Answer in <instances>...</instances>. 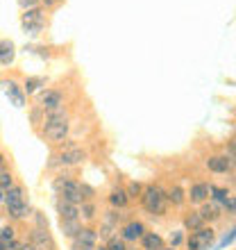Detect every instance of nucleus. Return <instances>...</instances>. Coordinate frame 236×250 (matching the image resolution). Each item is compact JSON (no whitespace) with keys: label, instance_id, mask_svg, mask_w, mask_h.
I'll return each mask as SVG.
<instances>
[{"label":"nucleus","instance_id":"1","mask_svg":"<svg viewBox=\"0 0 236 250\" xmlns=\"http://www.w3.org/2000/svg\"><path fill=\"white\" fill-rule=\"evenodd\" d=\"M68 116H66L61 109L57 112H48L46 121H43V137L50 141V144H61L66 137H68Z\"/></svg>","mask_w":236,"mask_h":250},{"label":"nucleus","instance_id":"2","mask_svg":"<svg viewBox=\"0 0 236 250\" xmlns=\"http://www.w3.org/2000/svg\"><path fill=\"white\" fill-rule=\"evenodd\" d=\"M2 200H5L12 218H23L27 211H30V207H27V203H25V191H23V187H9V189L5 191V198H2Z\"/></svg>","mask_w":236,"mask_h":250},{"label":"nucleus","instance_id":"3","mask_svg":"<svg viewBox=\"0 0 236 250\" xmlns=\"http://www.w3.org/2000/svg\"><path fill=\"white\" fill-rule=\"evenodd\" d=\"M143 207L150 214H164L166 211V193L164 189H159V187H148L143 191Z\"/></svg>","mask_w":236,"mask_h":250},{"label":"nucleus","instance_id":"4","mask_svg":"<svg viewBox=\"0 0 236 250\" xmlns=\"http://www.w3.org/2000/svg\"><path fill=\"white\" fill-rule=\"evenodd\" d=\"M20 25L27 34H39L46 25V16L39 7H32V9H25L23 12V19H20Z\"/></svg>","mask_w":236,"mask_h":250},{"label":"nucleus","instance_id":"5","mask_svg":"<svg viewBox=\"0 0 236 250\" xmlns=\"http://www.w3.org/2000/svg\"><path fill=\"white\" fill-rule=\"evenodd\" d=\"M55 189L59 191V198H64L68 203H73V205L82 203L78 182H73V180H68V178H59V180H55Z\"/></svg>","mask_w":236,"mask_h":250},{"label":"nucleus","instance_id":"6","mask_svg":"<svg viewBox=\"0 0 236 250\" xmlns=\"http://www.w3.org/2000/svg\"><path fill=\"white\" fill-rule=\"evenodd\" d=\"M214 239H216V234L211 228H200L189 237V250H209Z\"/></svg>","mask_w":236,"mask_h":250},{"label":"nucleus","instance_id":"7","mask_svg":"<svg viewBox=\"0 0 236 250\" xmlns=\"http://www.w3.org/2000/svg\"><path fill=\"white\" fill-rule=\"evenodd\" d=\"M75 250H96V241H98V232L91 230V228H82V230L75 234Z\"/></svg>","mask_w":236,"mask_h":250},{"label":"nucleus","instance_id":"8","mask_svg":"<svg viewBox=\"0 0 236 250\" xmlns=\"http://www.w3.org/2000/svg\"><path fill=\"white\" fill-rule=\"evenodd\" d=\"M39 105L43 107V109H48V112H57V109L64 107V96L59 91H55V89H46V91H41V96H39Z\"/></svg>","mask_w":236,"mask_h":250},{"label":"nucleus","instance_id":"9","mask_svg":"<svg viewBox=\"0 0 236 250\" xmlns=\"http://www.w3.org/2000/svg\"><path fill=\"white\" fill-rule=\"evenodd\" d=\"M30 244L34 250H55L53 237L48 234V228H34L30 234Z\"/></svg>","mask_w":236,"mask_h":250},{"label":"nucleus","instance_id":"10","mask_svg":"<svg viewBox=\"0 0 236 250\" xmlns=\"http://www.w3.org/2000/svg\"><path fill=\"white\" fill-rule=\"evenodd\" d=\"M86 157V152L82 148H75V146H68L61 155H59V164L61 166H75V164H82Z\"/></svg>","mask_w":236,"mask_h":250},{"label":"nucleus","instance_id":"11","mask_svg":"<svg viewBox=\"0 0 236 250\" xmlns=\"http://www.w3.org/2000/svg\"><path fill=\"white\" fill-rule=\"evenodd\" d=\"M0 86H2V91L9 96V100H12L16 107H25V98H23V93H20V89L16 86V82L14 80H0Z\"/></svg>","mask_w":236,"mask_h":250},{"label":"nucleus","instance_id":"12","mask_svg":"<svg viewBox=\"0 0 236 250\" xmlns=\"http://www.w3.org/2000/svg\"><path fill=\"white\" fill-rule=\"evenodd\" d=\"M16 60V46L12 39H0V64L12 66Z\"/></svg>","mask_w":236,"mask_h":250},{"label":"nucleus","instance_id":"13","mask_svg":"<svg viewBox=\"0 0 236 250\" xmlns=\"http://www.w3.org/2000/svg\"><path fill=\"white\" fill-rule=\"evenodd\" d=\"M57 214L61 221H68V218H79V209L78 205L68 203V200H64V198H59L57 200Z\"/></svg>","mask_w":236,"mask_h":250},{"label":"nucleus","instance_id":"14","mask_svg":"<svg viewBox=\"0 0 236 250\" xmlns=\"http://www.w3.org/2000/svg\"><path fill=\"white\" fill-rule=\"evenodd\" d=\"M207 168H209L211 173H227L232 168V159L223 157V155H218V157H209L207 159Z\"/></svg>","mask_w":236,"mask_h":250},{"label":"nucleus","instance_id":"15","mask_svg":"<svg viewBox=\"0 0 236 250\" xmlns=\"http://www.w3.org/2000/svg\"><path fill=\"white\" fill-rule=\"evenodd\" d=\"M143 223H137V221H132V223H127L123 228V241H137V239L143 237Z\"/></svg>","mask_w":236,"mask_h":250},{"label":"nucleus","instance_id":"16","mask_svg":"<svg viewBox=\"0 0 236 250\" xmlns=\"http://www.w3.org/2000/svg\"><path fill=\"white\" fill-rule=\"evenodd\" d=\"M209 189H211V185H204V182L193 185V187H191V191H189L191 203H204V200L209 198Z\"/></svg>","mask_w":236,"mask_h":250},{"label":"nucleus","instance_id":"17","mask_svg":"<svg viewBox=\"0 0 236 250\" xmlns=\"http://www.w3.org/2000/svg\"><path fill=\"white\" fill-rule=\"evenodd\" d=\"M141 241H143V250H164V239L155 232H143Z\"/></svg>","mask_w":236,"mask_h":250},{"label":"nucleus","instance_id":"18","mask_svg":"<svg viewBox=\"0 0 236 250\" xmlns=\"http://www.w3.org/2000/svg\"><path fill=\"white\" fill-rule=\"evenodd\" d=\"M220 214H223V209H220V205L218 203H207L202 207V211H200V216L204 218V221H216V218H220Z\"/></svg>","mask_w":236,"mask_h":250},{"label":"nucleus","instance_id":"19","mask_svg":"<svg viewBox=\"0 0 236 250\" xmlns=\"http://www.w3.org/2000/svg\"><path fill=\"white\" fill-rule=\"evenodd\" d=\"M61 230H64L66 237H75V234L82 230V225H79V218H68V221H61Z\"/></svg>","mask_w":236,"mask_h":250},{"label":"nucleus","instance_id":"20","mask_svg":"<svg viewBox=\"0 0 236 250\" xmlns=\"http://www.w3.org/2000/svg\"><path fill=\"white\" fill-rule=\"evenodd\" d=\"M184 225H186V230L196 232V230H200V228H204V218L200 216V211H193L191 216H186V221H184Z\"/></svg>","mask_w":236,"mask_h":250},{"label":"nucleus","instance_id":"21","mask_svg":"<svg viewBox=\"0 0 236 250\" xmlns=\"http://www.w3.org/2000/svg\"><path fill=\"white\" fill-rule=\"evenodd\" d=\"M127 193H125V189H114L112 193H109V203L114 205V207H125L127 205Z\"/></svg>","mask_w":236,"mask_h":250},{"label":"nucleus","instance_id":"22","mask_svg":"<svg viewBox=\"0 0 236 250\" xmlns=\"http://www.w3.org/2000/svg\"><path fill=\"white\" fill-rule=\"evenodd\" d=\"M186 193H184L182 187H173L168 193H166V203H173V205H182Z\"/></svg>","mask_w":236,"mask_h":250},{"label":"nucleus","instance_id":"23","mask_svg":"<svg viewBox=\"0 0 236 250\" xmlns=\"http://www.w3.org/2000/svg\"><path fill=\"white\" fill-rule=\"evenodd\" d=\"M41 86H46V80H43V78H27L25 80V86H23V91H25V93H37Z\"/></svg>","mask_w":236,"mask_h":250},{"label":"nucleus","instance_id":"24","mask_svg":"<svg viewBox=\"0 0 236 250\" xmlns=\"http://www.w3.org/2000/svg\"><path fill=\"white\" fill-rule=\"evenodd\" d=\"M0 244L2 246L14 244V228H0Z\"/></svg>","mask_w":236,"mask_h":250},{"label":"nucleus","instance_id":"25","mask_svg":"<svg viewBox=\"0 0 236 250\" xmlns=\"http://www.w3.org/2000/svg\"><path fill=\"white\" fill-rule=\"evenodd\" d=\"M14 185V178H12V173H7V171H2L0 173V191H7L9 187Z\"/></svg>","mask_w":236,"mask_h":250},{"label":"nucleus","instance_id":"26","mask_svg":"<svg viewBox=\"0 0 236 250\" xmlns=\"http://www.w3.org/2000/svg\"><path fill=\"white\" fill-rule=\"evenodd\" d=\"M107 250H127L125 248V241L118 237H112L109 239V244H107Z\"/></svg>","mask_w":236,"mask_h":250},{"label":"nucleus","instance_id":"27","mask_svg":"<svg viewBox=\"0 0 236 250\" xmlns=\"http://www.w3.org/2000/svg\"><path fill=\"white\" fill-rule=\"evenodd\" d=\"M79 214L84 218H93L96 216V207H93L91 203H82V209H79Z\"/></svg>","mask_w":236,"mask_h":250},{"label":"nucleus","instance_id":"28","mask_svg":"<svg viewBox=\"0 0 236 250\" xmlns=\"http://www.w3.org/2000/svg\"><path fill=\"white\" fill-rule=\"evenodd\" d=\"M79 198H82V203H84V200H91V198H93V189L89 185H79Z\"/></svg>","mask_w":236,"mask_h":250},{"label":"nucleus","instance_id":"29","mask_svg":"<svg viewBox=\"0 0 236 250\" xmlns=\"http://www.w3.org/2000/svg\"><path fill=\"white\" fill-rule=\"evenodd\" d=\"M125 193H127V198H132V196H138V193H141V185H137V182H132V185H130V189L125 191Z\"/></svg>","mask_w":236,"mask_h":250},{"label":"nucleus","instance_id":"30","mask_svg":"<svg viewBox=\"0 0 236 250\" xmlns=\"http://www.w3.org/2000/svg\"><path fill=\"white\" fill-rule=\"evenodd\" d=\"M19 5L23 7V9H32V7L39 5V0H19Z\"/></svg>","mask_w":236,"mask_h":250},{"label":"nucleus","instance_id":"31","mask_svg":"<svg viewBox=\"0 0 236 250\" xmlns=\"http://www.w3.org/2000/svg\"><path fill=\"white\" fill-rule=\"evenodd\" d=\"M37 223H39V228H48V221L43 218V214H37Z\"/></svg>","mask_w":236,"mask_h":250},{"label":"nucleus","instance_id":"32","mask_svg":"<svg viewBox=\"0 0 236 250\" xmlns=\"http://www.w3.org/2000/svg\"><path fill=\"white\" fill-rule=\"evenodd\" d=\"M179 241H182V232H177V234H173L171 244H173V246H177V244H179Z\"/></svg>","mask_w":236,"mask_h":250},{"label":"nucleus","instance_id":"33","mask_svg":"<svg viewBox=\"0 0 236 250\" xmlns=\"http://www.w3.org/2000/svg\"><path fill=\"white\" fill-rule=\"evenodd\" d=\"M39 2H43V5H46V7H53L55 2H57V0H39Z\"/></svg>","mask_w":236,"mask_h":250},{"label":"nucleus","instance_id":"34","mask_svg":"<svg viewBox=\"0 0 236 250\" xmlns=\"http://www.w3.org/2000/svg\"><path fill=\"white\" fill-rule=\"evenodd\" d=\"M5 171V157H2V155H0V173Z\"/></svg>","mask_w":236,"mask_h":250},{"label":"nucleus","instance_id":"35","mask_svg":"<svg viewBox=\"0 0 236 250\" xmlns=\"http://www.w3.org/2000/svg\"><path fill=\"white\" fill-rule=\"evenodd\" d=\"M0 250H7V246H2V244H0Z\"/></svg>","mask_w":236,"mask_h":250},{"label":"nucleus","instance_id":"36","mask_svg":"<svg viewBox=\"0 0 236 250\" xmlns=\"http://www.w3.org/2000/svg\"><path fill=\"white\" fill-rule=\"evenodd\" d=\"M2 198H5V193H2V191H0V200H2Z\"/></svg>","mask_w":236,"mask_h":250},{"label":"nucleus","instance_id":"37","mask_svg":"<svg viewBox=\"0 0 236 250\" xmlns=\"http://www.w3.org/2000/svg\"><path fill=\"white\" fill-rule=\"evenodd\" d=\"M100 250H107V248H100Z\"/></svg>","mask_w":236,"mask_h":250}]
</instances>
